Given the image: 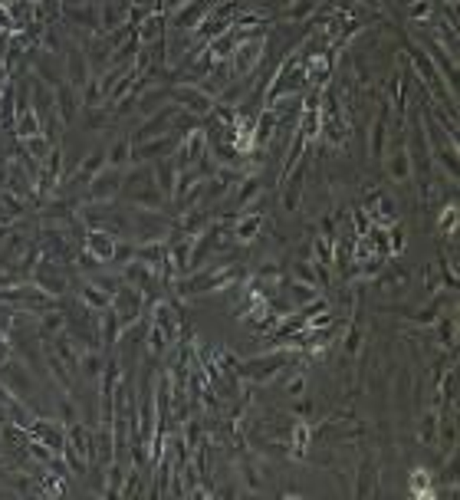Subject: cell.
Returning <instances> with one entry per match:
<instances>
[{
  "label": "cell",
  "mask_w": 460,
  "mask_h": 500,
  "mask_svg": "<svg viewBox=\"0 0 460 500\" xmlns=\"http://www.w3.org/2000/svg\"><path fill=\"white\" fill-rule=\"evenodd\" d=\"M277 125H279V112L277 109H267V112L257 119V142H270V138L277 135Z\"/></svg>",
  "instance_id": "obj_17"
},
{
  "label": "cell",
  "mask_w": 460,
  "mask_h": 500,
  "mask_svg": "<svg viewBox=\"0 0 460 500\" xmlns=\"http://www.w3.org/2000/svg\"><path fill=\"white\" fill-rule=\"evenodd\" d=\"M313 7H316V0H303V4H296V7L289 10V13H293V17H303V13H309Z\"/></svg>",
  "instance_id": "obj_30"
},
{
  "label": "cell",
  "mask_w": 460,
  "mask_h": 500,
  "mask_svg": "<svg viewBox=\"0 0 460 500\" xmlns=\"http://www.w3.org/2000/svg\"><path fill=\"white\" fill-rule=\"evenodd\" d=\"M260 188H263V184H260V178H247V181H243V188H240V194H237V208H250V201L260 194Z\"/></svg>",
  "instance_id": "obj_21"
},
{
  "label": "cell",
  "mask_w": 460,
  "mask_h": 500,
  "mask_svg": "<svg viewBox=\"0 0 460 500\" xmlns=\"http://www.w3.org/2000/svg\"><path fill=\"white\" fill-rule=\"evenodd\" d=\"M53 329H63V316H43V333H53Z\"/></svg>",
  "instance_id": "obj_29"
},
{
  "label": "cell",
  "mask_w": 460,
  "mask_h": 500,
  "mask_svg": "<svg viewBox=\"0 0 460 500\" xmlns=\"http://www.w3.org/2000/svg\"><path fill=\"white\" fill-rule=\"evenodd\" d=\"M418 438H421V444H428V448H434V444H437V418H434V415H424Z\"/></svg>",
  "instance_id": "obj_22"
},
{
  "label": "cell",
  "mask_w": 460,
  "mask_h": 500,
  "mask_svg": "<svg viewBox=\"0 0 460 500\" xmlns=\"http://www.w3.org/2000/svg\"><path fill=\"white\" fill-rule=\"evenodd\" d=\"M171 99H174V102H181V106L188 109L191 116H201V119L214 109V99L207 96V93H204L198 83H188V86L171 89Z\"/></svg>",
  "instance_id": "obj_2"
},
{
  "label": "cell",
  "mask_w": 460,
  "mask_h": 500,
  "mask_svg": "<svg viewBox=\"0 0 460 500\" xmlns=\"http://www.w3.org/2000/svg\"><path fill=\"white\" fill-rule=\"evenodd\" d=\"M385 129H388V106H382L378 122H375V132H372V158L375 162L385 158Z\"/></svg>",
  "instance_id": "obj_15"
},
{
  "label": "cell",
  "mask_w": 460,
  "mask_h": 500,
  "mask_svg": "<svg viewBox=\"0 0 460 500\" xmlns=\"http://www.w3.org/2000/svg\"><path fill=\"white\" fill-rule=\"evenodd\" d=\"M260 227H263V214L257 211H247V214H237V221H234V231L230 237L240 244H250L253 237H260Z\"/></svg>",
  "instance_id": "obj_5"
},
{
  "label": "cell",
  "mask_w": 460,
  "mask_h": 500,
  "mask_svg": "<svg viewBox=\"0 0 460 500\" xmlns=\"http://www.w3.org/2000/svg\"><path fill=\"white\" fill-rule=\"evenodd\" d=\"M411 56H414V63H418V69H424V73H428V79H424V83H428V86H431L434 93H437V96L444 99V102H447V86L441 83V73H437V69L431 66L428 53H424L421 47H411Z\"/></svg>",
  "instance_id": "obj_9"
},
{
  "label": "cell",
  "mask_w": 460,
  "mask_h": 500,
  "mask_svg": "<svg viewBox=\"0 0 460 500\" xmlns=\"http://www.w3.org/2000/svg\"><path fill=\"white\" fill-rule=\"evenodd\" d=\"M168 227H171V224L164 221V218H158V211H142V208H138V221H135V237H138L142 244H148V241H162Z\"/></svg>",
  "instance_id": "obj_4"
},
{
  "label": "cell",
  "mask_w": 460,
  "mask_h": 500,
  "mask_svg": "<svg viewBox=\"0 0 460 500\" xmlns=\"http://www.w3.org/2000/svg\"><path fill=\"white\" fill-rule=\"evenodd\" d=\"M303 174H306V162L299 165L296 174H293V184H289V191H286V211H296L299 194H303Z\"/></svg>",
  "instance_id": "obj_19"
},
{
  "label": "cell",
  "mask_w": 460,
  "mask_h": 500,
  "mask_svg": "<svg viewBox=\"0 0 460 500\" xmlns=\"http://www.w3.org/2000/svg\"><path fill=\"white\" fill-rule=\"evenodd\" d=\"M102 165H106V152L102 148H96V152H89V158L76 168V181L79 184H89L92 178H96L99 172H102Z\"/></svg>",
  "instance_id": "obj_12"
},
{
  "label": "cell",
  "mask_w": 460,
  "mask_h": 500,
  "mask_svg": "<svg viewBox=\"0 0 460 500\" xmlns=\"http://www.w3.org/2000/svg\"><path fill=\"white\" fill-rule=\"evenodd\" d=\"M454 339H457V316H451V319H444V323H441V346L454 349Z\"/></svg>",
  "instance_id": "obj_26"
},
{
  "label": "cell",
  "mask_w": 460,
  "mask_h": 500,
  "mask_svg": "<svg viewBox=\"0 0 460 500\" xmlns=\"http://www.w3.org/2000/svg\"><path fill=\"white\" fill-rule=\"evenodd\" d=\"M184 4H191V0H168V10H178V7H184Z\"/></svg>",
  "instance_id": "obj_32"
},
{
  "label": "cell",
  "mask_w": 460,
  "mask_h": 500,
  "mask_svg": "<svg viewBox=\"0 0 460 500\" xmlns=\"http://www.w3.org/2000/svg\"><path fill=\"white\" fill-rule=\"evenodd\" d=\"M119 191H122V172H119V168H109V172H99L96 178L89 181L86 198L89 201H112Z\"/></svg>",
  "instance_id": "obj_3"
},
{
  "label": "cell",
  "mask_w": 460,
  "mask_h": 500,
  "mask_svg": "<svg viewBox=\"0 0 460 500\" xmlns=\"http://www.w3.org/2000/svg\"><path fill=\"white\" fill-rule=\"evenodd\" d=\"M306 382H309L306 372H299L296 379H289V382H286V392L289 395H303V392H306Z\"/></svg>",
  "instance_id": "obj_27"
},
{
  "label": "cell",
  "mask_w": 460,
  "mask_h": 500,
  "mask_svg": "<svg viewBox=\"0 0 460 500\" xmlns=\"http://www.w3.org/2000/svg\"><path fill=\"white\" fill-rule=\"evenodd\" d=\"M79 297H83V303H86L89 309H102V313H106V306L112 303V293H106V290L96 287V283H83V287H79Z\"/></svg>",
  "instance_id": "obj_13"
},
{
  "label": "cell",
  "mask_w": 460,
  "mask_h": 500,
  "mask_svg": "<svg viewBox=\"0 0 460 500\" xmlns=\"http://www.w3.org/2000/svg\"><path fill=\"white\" fill-rule=\"evenodd\" d=\"M428 13H431V0H418V4H411V17L418 20V17H428Z\"/></svg>",
  "instance_id": "obj_28"
},
{
  "label": "cell",
  "mask_w": 460,
  "mask_h": 500,
  "mask_svg": "<svg viewBox=\"0 0 460 500\" xmlns=\"http://www.w3.org/2000/svg\"><path fill=\"white\" fill-rule=\"evenodd\" d=\"M83 250H89V254H92V257L96 260H112V254H115V237L112 234H102V231H92L86 237V247Z\"/></svg>",
  "instance_id": "obj_11"
},
{
  "label": "cell",
  "mask_w": 460,
  "mask_h": 500,
  "mask_svg": "<svg viewBox=\"0 0 460 500\" xmlns=\"http://www.w3.org/2000/svg\"><path fill=\"white\" fill-rule=\"evenodd\" d=\"M10 234H13V227H10V224H0V244H4V237H10Z\"/></svg>",
  "instance_id": "obj_31"
},
{
  "label": "cell",
  "mask_w": 460,
  "mask_h": 500,
  "mask_svg": "<svg viewBox=\"0 0 460 500\" xmlns=\"http://www.w3.org/2000/svg\"><path fill=\"white\" fill-rule=\"evenodd\" d=\"M37 287L43 290V293H63V290H66V280L59 277V270L53 260H43L37 267Z\"/></svg>",
  "instance_id": "obj_8"
},
{
  "label": "cell",
  "mask_w": 460,
  "mask_h": 500,
  "mask_svg": "<svg viewBox=\"0 0 460 500\" xmlns=\"http://www.w3.org/2000/svg\"><path fill=\"white\" fill-rule=\"evenodd\" d=\"M155 181H158V191H162L164 198H174L178 172H174V162H171V158H158V165H155Z\"/></svg>",
  "instance_id": "obj_10"
},
{
  "label": "cell",
  "mask_w": 460,
  "mask_h": 500,
  "mask_svg": "<svg viewBox=\"0 0 460 500\" xmlns=\"http://www.w3.org/2000/svg\"><path fill=\"white\" fill-rule=\"evenodd\" d=\"M158 33H162V13H148V20H145L142 30H138V40H142L145 47H152Z\"/></svg>",
  "instance_id": "obj_18"
},
{
  "label": "cell",
  "mask_w": 460,
  "mask_h": 500,
  "mask_svg": "<svg viewBox=\"0 0 460 500\" xmlns=\"http://www.w3.org/2000/svg\"><path fill=\"white\" fill-rule=\"evenodd\" d=\"M362 4H368V7H378V0H362Z\"/></svg>",
  "instance_id": "obj_33"
},
{
  "label": "cell",
  "mask_w": 460,
  "mask_h": 500,
  "mask_svg": "<svg viewBox=\"0 0 460 500\" xmlns=\"http://www.w3.org/2000/svg\"><path fill=\"white\" fill-rule=\"evenodd\" d=\"M171 96V93H168V89H155V93H148V96L142 99V112H155V109H158V102H164V99Z\"/></svg>",
  "instance_id": "obj_25"
},
{
  "label": "cell",
  "mask_w": 460,
  "mask_h": 500,
  "mask_svg": "<svg viewBox=\"0 0 460 500\" xmlns=\"http://www.w3.org/2000/svg\"><path fill=\"white\" fill-rule=\"evenodd\" d=\"M53 99H56V106H59L63 125H73V119H76V89L56 79V83H53Z\"/></svg>",
  "instance_id": "obj_6"
},
{
  "label": "cell",
  "mask_w": 460,
  "mask_h": 500,
  "mask_svg": "<svg viewBox=\"0 0 460 500\" xmlns=\"http://www.w3.org/2000/svg\"><path fill=\"white\" fill-rule=\"evenodd\" d=\"M106 158H109V165H112V168H122L125 162H132V135L119 138V142H115L112 148L106 152Z\"/></svg>",
  "instance_id": "obj_16"
},
{
  "label": "cell",
  "mask_w": 460,
  "mask_h": 500,
  "mask_svg": "<svg viewBox=\"0 0 460 500\" xmlns=\"http://www.w3.org/2000/svg\"><path fill=\"white\" fill-rule=\"evenodd\" d=\"M388 174L394 181L411 178V148H408V132L404 129H398V138L392 135V145H388Z\"/></svg>",
  "instance_id": "obj_1"
},
{
  "label": "cell",
  "mask_w": 460,
  "mask_h": 500,
  "mask_svg": "<svg viewBox=\"0 0 460 500\" xmlns=\"http://www.w3.org/2000/svg\"><path fill=\"white\" fill-rule=\"evenodd\" d=\"M378 4H392V0H378Z\"/></svg>",
  "instance_id": "obj_34"
},
{
  "label": "cell",
  "mask_w": 460,
  "mask_h": 500,
  "mask_svg": "<svg viewBox=\"0 0 460 500\" xmlns=\"http://www.w3.org/2000/svg\"><path fill=\"white\" fill-rule=\"evenodd\" d=\"M66 63H69V86L73 89H83L89 83V73H86V53L79 47H66Z\"/></svg>",
  "instance_id": "obj_7"
},
{
  "label": "cell",
  "mask_w": 460,
  "mask_h": 500,
  "mask_svg": "<svg viewBox=\"0 0 460 500\" xmlns=\"http://www.w3.org/2000/svg\"><path fill=\"white\" fill-rule=\"evenodd\" d=\"M293 277L306 287H319V277H316V267H309V260H296L293 263Z\"/></svg>",
  "instance_id": "obj_20"
},
{
  "label": "cell",
  "mask_w": 460,
  "mask_h": 500,
  "mask_svg": "<svg viewBox=\"0 0 460 500\" xmlns=\"http://www.w3.org/2000/svg\"><path fill=\"white\" fill-rule=\"evenodd\" d=\"M30 431L37 434V438H43V444H47V448H53V451H63V448H66V438H63V431H59V428H53V424L30 422Z\"/></svg>",
  "instance_id": "obj_14"
},
{
  "label": "cell",
  "mask_w": 460,
  "mask_h": 500,
  "mask_svg": "<svg viewBox=\"0 0 460 500\" xmlns=\"http://www.w3.org/2000/svg\"><path fill=\"white\" fill-rule=\"evenodd\" d=\"M362 339H365L362 323H352L349 336H345V352H349V356H358V349H362Z\"/></svg>",
  "instance_id": "obj_23"
},
{
  "label": "cell",
  "mask_w": 460,
  "mask_h": 500,
  "mask_svg": "<svg viewBox=\"0 0 460 500\" xmlns=\"http://www.w3.org/2000/svg\"><path fill=\"white\" fill-rule=\"evenodd\" d=\"M428 484H431V471H424V468H418V471H411V491L414 494H428L431 497V491H428Z\"/></svg>",
  "instance_id": "obj_24"
}]
</instances>
